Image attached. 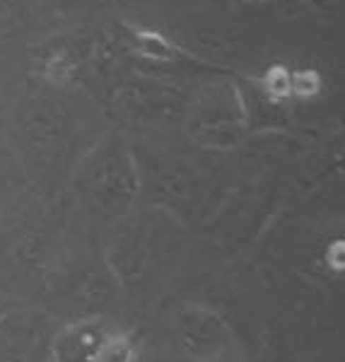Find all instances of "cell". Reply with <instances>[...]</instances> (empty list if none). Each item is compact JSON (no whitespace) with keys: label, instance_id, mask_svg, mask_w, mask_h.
Masks as SVG:
<instances>
[{"label":"cell","instance_id":"8","mask_svg":"<svg viewBox=\"0 0 345 362\" xmlns=\"http://www.w3.org/2000/svg\"><path fill=\"white\" fill-rule=\"evenodd\" d=\"M140 348L133 334L116 329L107 341L102 343L95 362H138Z\"/></svg>","mask_w":345,"mask_h":362},{"label":"cell","instance_id":"7","mask_svg":"<svg viewBox=\"0 0 345 362\" xmlns=\"http://www.w3.org/2000/svg\"><path fill=\"white\" fill-rule=\"evenodd\" d=\"M54 334L46 336V324L37 314L10 312L0 317V362H32L39 350L51 346Z\"/></svg>","mask_w":345,"mask_h":362},{"label":"cell","instance_id":"10","mask_svg":"<svg viewBox=\"0 0 345 362\" xmlns=\"http://www.w3.org/2000/svg\"><path fill=\"white\" fill-rule=\"evenodd\" d=\"M17 167V160L10 150V145L5 143V138L0 136V194L5 191V186L13 181V169Z\"/></svg>","mask_w":345,"mask_h":362},{"label":"cell","instance_id":"9","mask_svg":"<svg viewBox=\"0 0 345 362\" xmlns=\"http://www.w3.org/2000/svg\"><path fill=\"white\" fill-rule=\"evenodd\" d=\"M27 0H0V37L15 34L25 27Z\"/></svg>","mask_w":345,"mask_h":362},{"label":"cell","instance_id":"4","mask_svg":"<svg viewBox=\"0 0 345 362\" xmlns=\"http://www.w3.org/2000/svg\"><path fill=\"white\" fill-rule=\"evenodd\" d=\"M167 235L160 225L140 223L121 235L114 244L111 254V273L116 276L119 288L124 285L128 290H140L150 283L157 273H162L169 251H167Z\"/></svg>","mask_w":345,"mask_h":362},{"label":"cell","instance_id":"12","mask_svg":"<svg viewBox=\"0 0 345 362\" xmlns=\"http://www.w3.org/2000/svg\"><path fill=\"white\" fill-rule=\"evenodd\" d=\"M203 362H249L244 355H239V353H225V355H218V358H213V360H203Z\"/></svg>","mask_w":345,"mask_h":362},{"label":"cell","instance_id":"14","mask_svg":"<svg viewBox=\"0 0 345 362\" xmlns=\"http://www.w3.org/2000/svg\"><path fill=\"white\" fill-rule=\"evenodd\" d=\"M44 362H51V360H49V358H46V360H44Z\"/></svg>","mask_w":345,"mask_h":362},{"label":"cell","instance_id":"13","mask_svg":"<svg viewBox=\"0 0 345 362\" xmlns=\"http://www.w3.org/2000/svg\"><path fill=\"white\" fill-rule=\"evenodd\" d=\"M304 3L314 5V8H321V10H326V8H329V0H304Z\"/></svg>","mask_w":345,"mask_h":362},{"label":"cell","instance_id":"1","mask_svg":"<svg viewBox=\"0 0 345 362\" xmlns=\"http://www.w3.org/2000/svg\"><path fill=\"white\" fill-rule=\"evenodd\" d=\"M73 186L83 203L109 220L128 218L140 194V169L128 145L109 133L75 165Z\"/></svg>","mask_w":345,"mask_h":362},{"label":"cell","instance_id":"11","mask_svg":"<svg viewBox=\"0 0 345 362\" xmlns=\"http://www.w3.org/2000/svg\"><path fill=\"white\" fill-rule=\"evenodd\" d=\"M138 362H189V360H184L179 353H174L172 348L169 350H150V353H140V358Z\"/></svg>","mask_w":345,"mask_h":362},{"label":"cell","instance_id":"6","mask_svg":"<svg viewBox=\"0 0 345 362\" xmlns=\"http://www.w3.org/2000/svg\"><path fill=\"white\" fill-rule=\"evenodd\" d=\"M114 326L102 314H87L54 331L49 346L51 362H95L102 343L114 334Z\"/></svg>","mask_w":345,"mask_h":362},{"label":"cell","instance_id":"5","mask_svg":"<svg viewBox=\"0 0 345 362\" xmlns=\"http://www.w3.org/2000/svg\"><path fill=\"white\" fill-rule=\"evenodd\" d=\"M172 350L189 362L213 360L235 350V334L215 309L184 305L172 314Z\"/></svg>","mask_w":345,"mask_h":362},{"label":"cell","instance_id":"2","mask_svg":"<svg viewBox=\"0 0 345 362\" xmlns=\"http://www.w3.org/2000/svg\"><path fill=\"white\" fill-rule=\"evenodd\" d=\"M191 138L210 148H232L242 140L247 128L244 109L239 102L237 87L215 85L208 87L191 102L186 119Z\"/></svg>","mask_w":345,"mask_h":362},{"label":"cell","instance_id":"3","mask_svg":"<svg viewBox=\"0 0 345 362\" xmlns=\"http://www.w3.org/2000/svg\"><path fill=\"white\" fill-rule=\"evenodd\" d=\"M27 160L42 172H58L73 150V116L58 107L56 99L44 97L32 104L25 119Z\"/></svg>","mask_w":345,"mask_h":362}]
</instances>
